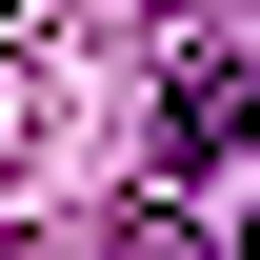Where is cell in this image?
<instances>
[{
	"label": "cell",
	"mask_w": 260,
	"mask_h": 260,
	"mask_svg": "<svg viewBox=\"0 0 260 260\" xmlns=\"http://www.w3.org/2000/svg\"><path fill=\"white\" fill-rule=\"evenodd\" d=\"M160 160H260V60H220V40H200V60L160 80Z\"/></svg>",
	"instance_id": "obj_1"
},
{
	"label": "cell",
	"mask_w": 260,
	"mask_h": 260,
	"mask_svg": "<svg viewBox=\"0 0 260 260\" xmlns=\"http://www.w3.org/2000/svg\"><path fill=\"white\" fill-rule=\"evenodd\" d=\"M0 20H20V0H0Z\"/></svg>",
	"instance_id": "obj_3"
},
{
	"label": "cell",
	"mask_w": 260,
	"mask_h": 260,
	"mask_svg": "<svg viewBox=\"0 0 260 260\" xmlns=\"http://www.w3.org/2000/svg\"><path fill=\"white\" fill-rule=\"evenodd\" d=\"M120 260H200V240H180V220H160V200H140V220H120Z\"/></svg>",
	"instance_id": "obj_2"
}]
</instances>
